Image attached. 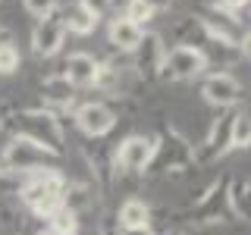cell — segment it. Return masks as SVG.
I'll list each match as a JSON object with an SVG mask.
<instances>
[{
    "mask_svg": "<svg viewBox=\"0 0 251 235\" xmlns=\"http://www.w3.org/2000/svg\"><path fill=\"white\" fill-rule=\"evenodd\" d=\"M10 41H13L10 28H6V25H0V44H10Z\"/></svg>",
    "mask_w": 251,
    "mask_h": 235,
    "instance_id": "484cf974",
    "label": "cell"
},
{
    "mask_svg": "<svg viewBox=\"0 0 251 235\" xmlns=\"http://www.w3.org/2000/svg\"><path fill=\"white\" fill-rule=\"evenodd\" d=\"M201 94H204V100H207V104H214L220 110H229V107L239 104L242 85H239V78L229 75V72H210L201 82Z\"/></svg>",
    "mask_w": 251,
    "mask_h": 235,
    "instance_id": "52a82bcc",
    "label": "cell"
},
{
    "mask_svg": "<svg viewBox=\"0 0 251 235\" xmlns=\"http://www.w3.org/2000/svg\"><path fill=\"white\" fill-rule=\"evenodd\" d=\"M141 35H145V28H138L135 22H129L126 16H123V19H110L107 38H110V44H113L116 50H126V53H132V50L138 47Z\"/></svg>",
    "mask_w": 251,
    "mask_h": 235,
    "instance_id": "4fadbf2b",
    "label": "cell"
},
{
    "mask_svg": "<svg viewBox=\"0 0 251 235\" xmlns=\"http://www.w3.org/2000/svg\"><path fill=\"white\" fill-rule=\"evenodd\" d=\"M204 69H207V53L201 47L192 44H176L163 53V66L160 72L170 78H179V82H188V78H198Z\"/></svg>",
    "mask_w": 251,
    "mask_h": 235,
    "instance_id": "277c9868",
    "label": "cell"
},
{
    "mask_svg": "<svg viewBox=\"0 0 251 235\" xmlns=\"http://www.w3.org/2000/svg\"><path fill=\"white\" fill-rule=\"evenodd\" d=\"M13 129H16V138H25V141H35L38 147L50 154H63V129H60V119L53 116V110H44V107H28V110H19L13 119Z\"/></svg>",
    "mask_w": 251,
    "mask_h": 235,
    "instance_id": "6da1fadb",
    "label": "cell"
},
{
    "mask_svg": "<svg viewBox=\"0 0 251 235\" xmlns=\"http://www.w3.org/2000/svg\"><path fill=\"white\" fill-rule=\"evenodd\" d=\"M0 182H3V166H0Z\"/></svg>",
    "mask_w": 251,
    "mask_h": 235,
    "instance_id": "f1b7e54d",
    "label": "cell"
},
{
    "mask_svg": "<svg viewBox=\"0 0 251 235\" xmlns=\"http://www.w3.org/2000/svg\"><path fill=\"white\" fill-rule=\"evenodd\" d=\"M63 191H66V176L60 169H41L31 172L22 185V201L35 210L38 216H53L63 207Z\"/></svg>",
    "mask_w": 251,
    "mask_h": 235,
    "instance_id": "7a4b0ae2",
    "label": "cell"
},
{
    "mask_svg": "<svg viewBox=\"0 0 251 235\" xmlns=\"http://www.w3.org/2000/svg\"><path fill=\"white\" fill-rule=\"evenodd\" d=\"M63 38H66V28H63L60 16H44V19H38L35 31H31V50L38 53V57H53V53L63 47Z\"/></svg>",
    "mask_w": 251,
    "mask_h": 235,
    "instance_id": "8fae6325",
    "label": "cell"
},
{
    "mask_svg": "<svg viewBox=\"0 0 251 235\" xmlns=\"http://www.w3.org/2000/svg\"><path fill=\"white\" fill-rule=\"evenodd\" d=\"M188 160H192V154H188V144L176 135V132H170V135H163L160 141H154V154H151V163H148V169H154V172L182 169Z\"/></svg>",
    "mask_w": 251,
    "mask_h": 235,
    "instance_id": "8992f818",
    "label": "cell"
},
{
    "mask_svg": "<svg viewBox=\"0 0 251 235\" xmlns=\"http://www.w3.org/2000/svg\"><path fill=\"white\" fill-rule=\"evenodd\" d=\"M63 28L66 31H73V35H91L94 28H98V19H91L88 13H82L75 6V10H66V16H63Z\"/></svg>",
    "mask_w": 251,
    "mask_h": 235,
    "instance_id": "ac0fdd59",
    "label": "cell"
},
{
    "mask_svg": "<svg viewBox=\"0 0 251 235\" xmlns=\"http://www.w3.org/2000/svg\"><path fill=\"white\" fill-rule=\"evenodd\" d=\"M223 204H226V182H214L210 191L204 194L198 201V207H195L198 223H214V219H220V207H223Z\"/></svg>",
    "mask_w": 251,
    "mask_h": 235,
    "instance_id": "5bb4252c",
    "label": "cell"
},
{
    "mask_svg": "<svg viewBox=\"0 0 251 235\" xmlns=\"http://www.w3.org/2000/svg\"><path fill=\"white\" fill-rule=\"evenodd\" d=\"M22 3H25V10L31 16H38V19H44V16H50L57 10V0H22Z\"/></svg>",
    "mask_w": 251,
    "mask_h": 235,
    "instance_id": "cb8c5ba5",
    "label": "cell"
},
{
    "mask_svg": "<svg viewBox=\"0 0 251 235\" xmlns=\"http://www.w3.org/2000/svg\"><path fill=\"white\" fill-rule=\"evenodd\" d=\"M0 129H3V122H0Z\"/></svg>",
    "mask_w": 251,
    "mask_h": 235,
    "instance_id": "4dcf8cb0",
    "label": "cell"
},
{
    "mask_svg": "<svg viewBox=\"0 0 251 235\" xmlns=\"http://www.w3.org/2000/svg\"><path fill=\"white\" fill-rule=\"evenodd\" d=\"M154 154V138L145 135H129L116 151V166L123 172H145Z\"/></svg>",
    "mask_w": 251,
    "mask_h": 235,
    "instance_id": "9c48e42d",
    "label": "cell"
},
{
    "mask_svg": "<svg viewBox=\"0 0 251 235\" xmlns=\"http://www.w3.org/2000/svg\"><path fill=\"white\" fill-rule=\"evenodd\" d=\"M28 235H50V232H28Z\"/></svg>",
    "mask_w": 251,
    "mask_h": 235,
    "instance_id": "83f0119b",
    "label": "cell"
},
{
    "mask_svg": "<svg viewBox=\"0 0 251 235\" xmlns=\"http://www.w3.org/2000/svg\"><path fill=\"white\" fill-rule=\"evenodd\" d=\"M251 141V119L245 110H239L235 113V122H232V147H239V151H245Z\"/></svg>",
    "mask_w": 251,
    "mask_h": 235,
    "instance_id": "44dd1931",
    "label": "cell"
},
{
    "mask_svg": "<svg viewBox=\"0 0 251 235\" xmlns=\"http://www.w3.org/2000/svg\"><path fill=\"white\" fill-rule=\"evenodd\" d=\"M245 6H248V0H220V10L229 13V16H235L239 10H245Z\"/></svg>",
    "mask_w": 251,
    "mask_h": 235,
    "instance_id": "d4e9b609",
    "label": "cell"
},
{
    "mask_svg": "<svg viewBox=\"0 0 251 235\" xmlns=\"http://www.w3.org/2000/svg\"><path fill=\"white\" fill-rule=\"evenodd\" d=\"M235 113H239V107H229V110H223V113L210 122L207 138H204V147H201V154H198L201 163L220 160L226 151H232V122H235Z\"/></svg>",
    "mask_w": 251,
    "mask_h": 235,
    "instance_id": "5b68a950",
    "label": "cell"
},
{
    "mask_svg": "<svg viewBox=\"0 0 251 235\" xmlns=\"http://www.w3.org/2000/svg\"><path fill=\"white\" fill-rule=\"evenodd\" d=\"M50 223V235H75L78 232V216L69 207H60L53 216H47Z\"/></svg>",
    "mask_w": 251,
    "mask_h": 235,
    "instance_id": "d6986e66",
    "label": "cell"
},
{
    "mask_svg": "<svg viewBox=\"0 0 251 235\" xmlns=\"http://www.w3.org/2000/svg\"><path fill=\"white\" fill-rule=\"evenodd\" d=\"M248 179H232V185L226 188V207L235 219H248Z\"/></svg>",
    "mask_w": 251,
    "mask_h": 235,
    "instance_id": "e0dca14e",
    "label": "cell"
},
{
    "mask_svg": "<svg viewBox=\"0 0 251 235\" xmlns=\"http://www.w3.org/2000/svg\"><path fill=\"white\" fill-rule=\"evenodd\" d=\"M110 6H113V0H78V10L88 13L91 19H98V22L110 13Z\"/></svg>",
    "mask_w": 251,
    "mask_h": 235,
    "instance_id": "603a6c76",
    "label": "cell"
},
{
    "mask_svg": "<svg viewBox=\"0 0 251 235\" xmlns=\"http://www.w3.org/2000/svg\"><path fill=\"white\" fill-rule=\"evenodd\" d=\"M41 94H44L47 104H53V107H69L75 100V88L63 78V72L44 78V82H41Z\"/></svg>",
    "mask_w": 251,
    "mask_h": 235,
    "instance_id": "9a60e30c",
    "label": "cell"
},
{
    "mask_svg": "<svg viewBox=\"0 0 251 235\" xmlns=\"http://www.w3.org/2000/svg\"><path fill=\"white\" fill-rule=\"evenodd\" d=\"M154 13H157V6L151 0H129V3H126V19L135 22L138 28H145V22H151Z\"/></svg>",
    "mask_w": 251,
    "mask_h": 235,
    "instance_id": "ffe728a7",
    "label": "cell"
},
{
    "mask_svg": "<svg viewBox=\"0 0 251 235\" xmlns=\"http://www.w3.org/2000/svg\"><path fill=\"white\" fill-rule=\"evenodd\" d=\"M19 50L13 44H0V75H13L19 69Z\"/></svg>",
    "mask_w": 251,
    "mask_h": 235,
    "instance_id": "7402d4cb",
    "label": "cell"
},
{
    "mask_svg": "<svg viewBox=\"0 0 251 235\" xmlns=\"http://www.w3.org/2000/svg\"><path fill=\"white\" fill-rule=\"evenodd\" d=\"M104 235H113V232H104Z\"/></svg>",
    "mask_w": 251,
    "mask_h": 235,
    "instance_id": "f546056e",
    "label": "cell"
},
{
    "mask_svg": "<svg viewBox=\"0 0 251 235\" xmlns=\"http://www.w3.org/2000/svg\"><path fill=\"white\" fill-rule=\"evenodd\" d=\"M123 235H154L151 229H123Z\"/></svg>",
    "mask_w": 251,
    "mask_h": 235,
    "instance_id": "4316f807",
    "label": "cell"
},
{
    "mask_svg": "<svg viewBox=\"0 0 251 235\" xmlns=\"http://www.w3.org/2000/svg\"><path fill=\"white\" fill-rule=\"evenodd\" d=\"M63 78H66L73 88H91V85H98V78H100V63L94 60L91 53L75 50V53L66 57V63H63Z\"/></svg>",
    "mask_w": 251,
    "mask_h": 235,
    "instance_id": "30bf717a",
    "label": "cell"
},
{
    "mask_svg": "<svg viewBox=\"0 0 251 235\" xmlns=\"http://www.w3.org/2000/svg\"><path fill=\"white\" fill-rule=\"evenodd\" d=\"M148 223H151V210H148L145 201H138V198L123 201V207H120V229H148Z\"/></svg>",
    "mask_w": 251,
    "mask_h": 235,
    "instance_id": "2e32d148",
    "label": "cell"
},
{
    "mask_svg": "<svg viewBox=\"0 0 251 235\" xmlns=\"http://www.w3.org/2000/svg\"><path fill=\"white\" fill-rule=\"evenodd\" d=\"M135 69L141 75H157L163 66V53H167V47H163V38L157 35V31H145L141 35V41L135 50Z\"/></svg>",
    "mask_w": 251,
    "mask_h": 235,
    "instance_id": "7c38bea8",
    "label": "cell"
},
{
    "mask_svg": "<svg viewBox=\"0 0 251 235\" xmlns=\"http://www.w3.org/2000/svg\"><path fill=\"white\" fill-rule=\"evenodd\" d=\"M57 154L44 151V147H38L35 141H25V138H16L6 144L3 151V163L0 166L13 169V172H22V176H31V172H41V169H57Z\"/></svg>",
    "mask_w": 251,
    "mask_h": 235,
    "instance_id": "3957f363",
    "label": "cell"
},
{
    "mask_svg": "<svg viewBox=\"0 0 251 235\" xmlns=\"http://www.w3.org/2000/svg\"><path fill=\"white\" fill-rule=\"evenodd\" d=\"M75 125L88 138H104L116 125V113L107 104H100V100H91V104H82L75 110Z\"/></svg>",
    "mask_w": 251,
    "mask_h": 235,
    "instance_id": "ba28073f",
    "label": "cell"
}]
</instances>
